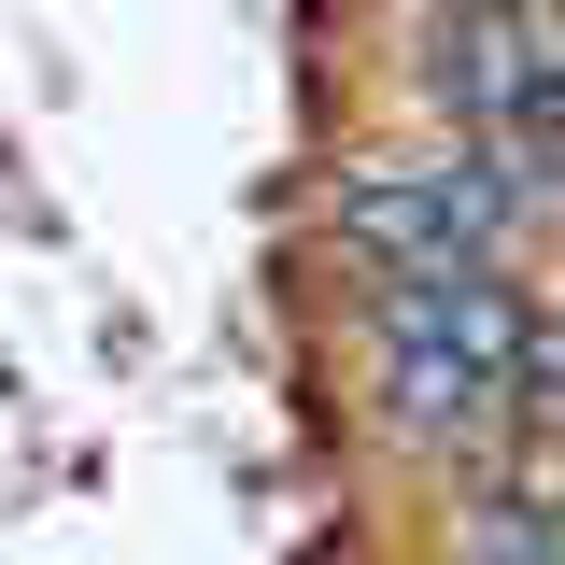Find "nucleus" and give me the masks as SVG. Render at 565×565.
<instances>
[{"label":"nucleus","mask_w":565,"mask_h":565,"mask_svg":"<svg viewBox=\"0 0 565 565\" xmlns=\"http://www.w3.org/2000/svg\"><path fill=\"white\" fill-rule=\"evenodd\" d=\"M340 353H353V424L467 481L523 452V353H537V282L523 269H424V282H340Z\"/></svg>","instance_id":"nucleus-1"},{"label":"nucleus","mask_w":565,"mask_h":565,"mask_svg":"<svg viewBox=\"0 0 565 565\" xmlns=\"http://www.w3.org/2000/svg\"><path fill=\"white\" fill-rule=\"evenodd\" d=\"M326 255L340 282H424V269H523L537 255V199L494 170L481 141H438V128H382V141H340L326 170Z\"/></svg>","instance_id":"nucleus-2"}]
</instances>
